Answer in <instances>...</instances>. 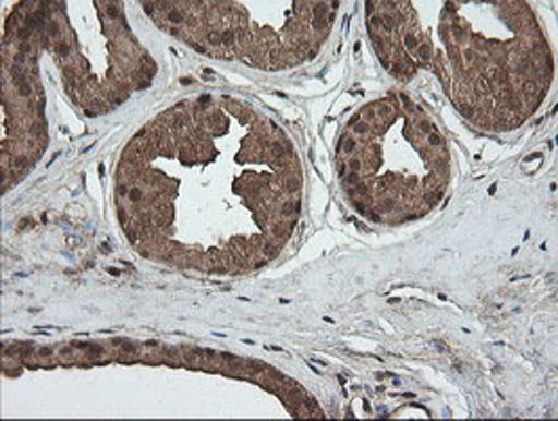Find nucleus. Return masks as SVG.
Instances as JSON below:
<instances>
[{
  "instance_id": "4",
  "label": "nucleus",
  "mask_w": 558,
  "mask_h": 421,
  "mask_svg": "<svg viewBox=\"0 0 558 421\" xmlns=\"http://www.w3.org/2000/svg\"><path fill=\"white\" fill-rule=\"evenodd\" d=\"M162 31L201 53L282 70L314 60L336 2H144Z\"/></svg>"
},
{
  "instance_id": "3",
  "label": "nucleus",
  "mask_w": 558,
  "mask_h": 421,
  "mask_svg": "<svg viewBox=\"0 0 558 421\" xmlns=\"http://www.w3.org/2000/svg\"><path fill=\"white\" fill-rule=\"evenodd\" d=\"M338 176L373 221L403 224L435 211L449 185V148L413 101L388 95L365 106L341 135Z\"/></svg>"
},
{
  "instance_id": "1",
  "label": "nucleus",
  "mask_w": 558,
  "mask_h": 421,
  "mask_svg": "<svg viewBox=\"0 0 558 421\" xmlns=\"http://www.w3.org/2000/svg\"><path fill=\"white\" fill-rule=\"evenodd\" d=\"M131 246L156 264L245 274L270 264L302 209V163L279 124L228 95L155 117L126 144L114 185Z\"/></svg>"
},
{
  "instance_id": "2",
  "label": "nucleus",
  "mask_w": 558,
  "mask_h": 421,
  "mask_svg": "<svg viewBox=\"0 0 558 421\" xmlns=\"http://www.w3.org/2000/svg\"><path fill=\"white\" fill-rule=\"evenodd\" d=\"M369 7L373 45L388 70L411 79L430 68L481 129L523 127L553 87V49L527 2H442L435 26L415 2Z\"/></svg>"
}]
</instances>
